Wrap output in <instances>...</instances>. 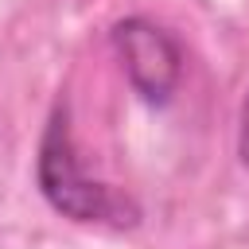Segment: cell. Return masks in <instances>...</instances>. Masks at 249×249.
Returning <instances> with one entry per match:
<instances>
[{
	"label": "cell",
	"instance_id": "6da1fadb",
	"mask_svg": "<svg viewBox=\"0 0 249 249\" xmlns=\"http://www.w3.org/2000/svg\"><path fill=\"white\" fill-rule=\"evenodd\" d=\"M35 179H39L43 198L70 222H89V226H132L136 222V206L86 171L74 148V136H70L66 105H58L47 121V132L39 140Z\"/></svg>",
	"mask_w": 249,
	"mask_h": 249
},
{
	"label": "cell",
	"instance_id": "7a4b0ae2",
	"mask_svg": "<svg viewBox=\"0 0 249 249\" xmlns=\"http://www.w3.org/2000/svg\"><path fill=\"white\" fill-rule=\"evenodd\" d=\"M113 51L132 82V89L152 101V105H163L179 78H183V51L175 43V35L144 16H128L113 27Z\"/></svg>",
	"mask_w": 249,
	"mask_h": 249
},
{
	"label": "cell",
	"instance_id": "3957f363",
	"mask_svg": "<svg viewBox=\"0 0 249 249\" xmlns=\"http://www.w3.org/2000/svg\"><path fill=\"white\" fill-rule=\"evenodd\" d=\"M237 156H241V163L249 171V93L241 101V121H237Z\"/></svg>",
	"mask_w": 249,
	"mask_h": 249
}]
</instances>
